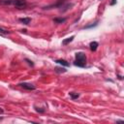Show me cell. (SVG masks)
<instances>
[{"label":"cell","instance_id":"6da1fadb","mask_svg":"<svg viewBox=\"0 0 124 124\" xmlns=\"http://www.w3.org/2000/svg\"><path fill=\"white\" fill-rule=\"evenodd\" d=\"M1 5H13L18 9H22L27 6L25 0H0Z\"/></svg>","mask_w":124,"mask_h":124},{"label":"cell","instance_id":"7a4b0ae2","mask_svg":"<svg viewBox=\"0 0 124 124\" xmlns=\"http://www.w3.org/2000/svg\"><path fill=\"white\" fill-rule=\"evenodd\" d=\"M74 65L80 67V68H84L86 66V56L84 53H76V60L74 62Z\"/></svg>","mask_w":124,"mask_h":124},{"label":"cell","instance_id":"3957f363","mask_svg":"<svg viewBox=\"0 0 124 124\" xmlns=\"http://www.w3.org/2000/svg\"><path fill=\"white\" fill-rule=\"evenodd\" d=\"M66 3V0H58L55 4H51L49 6H45L44 9L45 10H50V9H54V8H62Z\"/></svg>","mask_w":124,"mask_h":124},{"label":"cell","instance_id":"277c9868","mask_svg":"<svg viewBox=\"0 0 124 124\" xmlns=\"http://www.w3.org/2000/svg\"><path fill=\"white\" fill-rule=\"evenodd\" d=\"M18 85L26 90H35L36 89V86L32 84H29V82H20Z\"/></svg>","mask_w":124,"mask_h":124},{"label":"cell","instance_id":"5b68a950","mask_svg":"<svg viewBox=\"0 0 124 124\" xmlns=\"http://www.w3.org/2000/svg\"><path fill=\"white\" fill-rule=\"evenodd\" d=\"M55 63L60 64V65H62V66H64V67H69V66H70L69 62H67V61L64 60V59H56V60H55Z\"/></svg>","mask_w":124,"mask_h":124},{"label":"cell","instance_id":"8992f818","mask_svg":"<svg viewBox=\"0 0 124 124\" xmlns=\"http://www.w3.org/2000/svg\"><path fill=\"white\" fill-rule=\"evenodd\" d=\"M98 47H99V44L97 42H95V41H93V42H91L89 44V49H90L91 51H96Z\"/></svg>","mask_w":124,"mask_h":124},{"label":"cell","instance_id":"52a82bcc","mask_svg":"<svg viewBox=\"0 0 124 124\" xmlns=\"http://www.w3.org/2000/svg\"><path fill=\"white\" fill-rule=\"evenodd\" d=\"M66 20L67 19L65 18H53V22L57 23V24H61V23H64Z\"/></svg>","mask_w":124,"mask_h":124},{"label":"cell","instance_id":"ba28073f","mask_svg":"<svg viewBox=\"0 0 124 124\" xmlns=\"http://www.w3.org/2000/svg\"><path fill=\"white\" fill-rule=\"evenodd\" d=\"M18 20H19V22H22V23L25 24V25H28V24L31 22V18H20Z\"/></svg>","mask_w":124,"mask_h":124},{"label":"cell","instance_id":"9c48e42d","mask_svg":"<svg viewBox=\"0 0 124 124\" xmlns=\"http://www.w3.org/2000/svg\"><path fill=\"white\" fill-rule=\"evenodd\" d=\"M74 38H75V36H71V37H69V38L63 40V41H62V45H63V46H67V45L70 44L71 42H73Z\"/></svg>","mask_w":124,"mask_h":124},{"label":"cell","instance_id":"30bf717a","mask_svg":"<svg viewBox=\"0 0 124 124\" xmlns=\"http://www.w3.org/2000/svg\"><path fill=\"white\" fill-rule=\"evenodd\" d=\"M54 71L56 72V73H59V74H61V73H66V72H67V70H66L65 68H63V67H55V68H54Z\"/></svg>","mask_w":124,"mask_h":124},{"label":"cell","instance_id":"8fae6325","mask_svg":"<svg viewBox=\"0 0 124 124\" xmlns=\"http://www.w3.org/2000/svg\"><path fill=\"white\" fill-rule=\"evenodd\" d=\"M69 95H70L72 100H76V99H78L80 97V94H79V93H76V92H70Z\"/></svg>","mask_w":124,"mask_h":124},{"label":"cell","instance_id":"7c38bea8","mask_svg":"<svg viewBox=\"0 0 124 124\" xmlns=\"http://www.w3.org/2000/svg\"><path fill=\"white\" fill-rule=\"evenodd\" d=\"M98 23H99V22L97 20V22H95L94 23H92V24H90V25H86V26H84V29H89V28H92V27H96V26L98 25Z\"/></svg>","mask_w":124,"mask_h":124},{"label":"cell","instance_id":"4fadbf2b","mask_svg":"<svg viewBox=\"0 0 124 124\" xmlns=\"http://www.w3.org/2000/svg\"><path fill=\"white\" fill-rule=\"evenodd\" d=\"M0 33H1V34H4V35H6V34H10V31L4 30L3 28H1V27H0Z\"/></svg>","mask_w":124,"mask_h":124},{"label":"cell","instance_id":"5bb4252c","mask_svg":"<svg viewBox=\"0 0 124 124\" xmlns=\"http://www.w3.org/2000/svg\"><path fill=\"white\" fill-rule=\"evenodd\" d=\"M35 109H36V111H38V112H41V113L45 112V109H43V108H36L35 107Z\"/></svg>","mask_w":124,"mask_h":124},{"label":"cell","instance_id":"9a60e30c","mask_svg":"<svg viewBox=\"0 0 124 124\" xmlns=\"http://www.w3.org/2000/svg\"><path fill=\"white\" fill-rule=\"evenodd\" d=\"M25 61L27 62V63L30 65V66H34V63H33V61H31L30 59H28V58H25Z\"/></svg>","mask_w":124,"mask_h":124},{"label":"cell","instance_id":"2e32d148","mask_svg":"<svg viewBox=\"0 0 124 124\" xmlns=\"http://www.w3.org/2000/svg\"><path fill=\"white\" fill-rule=\"evenodd\" d=\"M116 4V0H111V5L113 6V5H115Z\"/></svg>","mask_w":124,"mask_h":124},{"label":"cell","instance_id":"e0dca14e","mask_svg":"<svg viewBox=\"0 0 124 124\" xmlns=\"http://www.w3.org/2000/svg\"><path fill=\"white\" fill-rule=\"evenodd\" d=\"M118 79H119V80H122V79H123V78H122V77H121V76H120V75H118Z\"/></svg>","mask_w":124,"mask_h":124},{"label":"cell","instance_id":"ac0fdd59","mask_svg":"<svg viewBox=\"0 0 124 124\" xmlns=\"http://www.w3.org/2000/svg\"><path fill=\"white\" fill-rule=\"evenodd\" d=\"M0 112H3V110H2V109H0Z\"/></svg>","mask_w":124,"mask_h":124},{"label":"cell","instance_id":"d6986e66","mask_svg":"<svg viewBox=\"0 0 124 124\" xmlns=\"http://www.w3.org/2000/svg\"><path fill=\"white\" fill-rule=\"evenodd\" d=\"M1 119H2V117H0V120H1Z\"/></svg>","mask_w":124,"mask_h":124},{"label":"cell","instance_id":"ffe728a7","mask_svg":"<svg viewBox=\"0 0 124 124\" xmlns=\"http://www.w3.org/2000/svg\"><path fill=\"white\" fill-rule=\"evenodd\" d=\"M100 1H101V0H100Z\"/></svg>","mask_w":124,"mask_h":124}]
</instances>
